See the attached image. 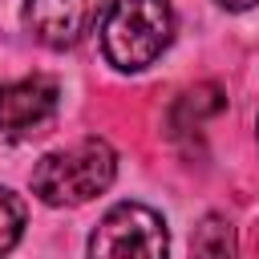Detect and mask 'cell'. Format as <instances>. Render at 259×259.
<instances>
[{
	"label": "cell",
	"mask_w": 259,
	"mask_h": 259,
	"mask_svg": "<svg viewBox=\"0 0 259 259\" xmlns=\"http://www.w3.org/2000/svg\"><path fill=\"white\" fill-rule=\"evenodd\" d=\"M223 89L219 85H198V89H190V93H182L178 97V113L186 117V121H202V117H210V113H219L223 109Z\"/></svg>",
	"instance_id": "cell-7"
},
{
	"label": "cell",
	"mask_w": 259,
	"mask_h": 259,
	"mask_svg": "<svg viewBox=\"0 0 259 259\" xmlns=\"http://www.w3.org/2000/svg\"><path fill=\"white\" fill-rule=\"evenodd\" d=\"M219 4H223L227 12H247V8H255L259 0H219Z\"/></svg>",
	"instance_id": "cell-9"
},
{
	"label": "cell",
	"mask_w": 259,
	"mask_h": 259,
	"mask_svg": "<svg viewBox=\"0 0 259 259\" xmlns=\"http://www.w3.org/2000/svg\"><path fill=\"white\" fill-rule=\"evenodd\" d=\"M61 105V89L53 77H24L0 85V134L4 138H36L53 125Z\"/></svg>",
	"instance_id": "cell-4"
},
{
	"label": "cell",
	"mask_w": 259,
	"mask_h": 259,
	"mask_svg": "<svg viewBox=\"0 0 259 259\" xmlns=\"http://www.w3.org/2000/svg\"><path fill=\"white\" fill-rule=\"evenodd\" d=\"M20 231H24V202L0 186V255H8L16 247Z\"/></svg>",
	"instance_id": "cell-8"
},
{
	"label": "cell",
	"mask_w": 259,
	"mask_h": 259,
	"mask_svg": "<svg viewBox=\"0 0 259 259\" xmlns=\"http://www.w3.org/2000/svg\"><path fill=\"white\" fill-rule=\"evenodd\" d=\"M105 0H24V28L49 45V49H69L77 45L93 24H97V12H101Z\"/></svg>",
	"instance_id": "cell-5"
},
{
	"label": "cell",
	"mask_w": 259,
	"mask_h": 259,
	"mask_svg": "<svg viewBox=\"0 0 259 259\" xmlns=\"http://www.w3.org/2000/svg\"><path fill=\"white\" fill-rule=\"evenodd\" d=\"M166 251L170 235L162 214L142 202H117L97 223L85 259H166Z\"/></svg>",
	"instance_id": "cell-3"
},
{
	"label": "cell",
	"mask_w": 259,
	"mask_h": 259,
	"mask_svg": "<svg viewBox=\"0 0 259 259\" xmlns=\"http://www.w3.org/2000/svg\"><path fill=\"white\" fill-rule=\"evenodd\" d=\"M117 154L101 138H81L69 150H53L32 166V194L49 206H81L109 190Z\"/></svg>",
	"instance_id": "cell-1"
},
{
	"label": "cell",
	"mask_w": 259,
	"mask_h": 259,
	"mask_svg": "<svg viewBox=\"0 0 259 259\" xmlns=\"http://www.w3.org/2000/svg\"><path fill=\"white\" fill-rule=\"evenodd\" d=\"M174 36L170 0H113L101 20L105 61L121 73H138L154 65Z\"/></svg>",
	"instance_id": "cell-2"
},
{
	"label": "cell",
	"mask_w": 259,
	"mask_h": 259,
	"mask_svg": "<svg viewBox=\"0 0 259 259\" xmlns=\"http://www.w3.org/2000/svg\"><path fill=\"white\" fill-rule=\"evenodd\" d=\"M190 259H235V227L223 214H206L194 227Z\"/></svg>",
	"instance_id": "cell-6"
}]
</instances>
